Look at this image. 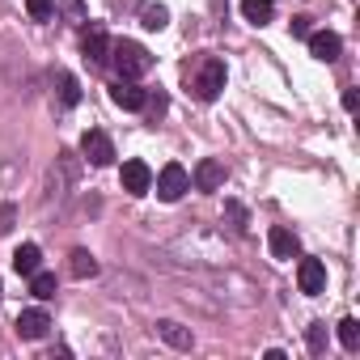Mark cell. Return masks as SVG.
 Returning <instances> with one entry per match:
<instances>
[{"instance_id": "12", "label": "cell", "mask_w": 360, "mask_h": 360, "mask_svg": "<svg viewBox=\"0 0 360 360\" xmlns=\"http://www.w3.org/2000/svg\"><path fill=\"white\" fill-rule=\"evenodd\" d=\"M267 246H271V259H297V250H301L297 233L284 229V225H276V229L267 233Z\"/></svg>"}, {"instance_id": "3", "label": "cell", "mask_w": 360, "mask_h": 360, "mask_svg": "<svg viewBox=\"0 0 360 360\" xmlns=\"http://www.w3.org/2000/svg\"><path fill=\"white\" fill-rule=\"evenodd\" d=\"M157 183V200H165V204H178L187 191H191V174L178 165V161H169V165H161V174L153 178Z\"/></svg>"}, {"instance_id": "10", "label": "cell", "mask_w": 360, "mask_h": 360, "mask_svg": "<svg viewBox=\"0 0 360 360\" xmlns=\"http://www.w3.org/2000/svg\"><path fill=\"white\" fill-rule=\"evenodd\" d=\"M110 102H115V106H123V110H144V106H148V94H144L136 81L119 77V81L110 85Z\"/></svg>"}, {"instance_id": "13", "label": "cell", "mask_w": 360, "mask_h": 360, "mask_svg": "<svg viewBox=\"0 0 360 360\" xmlns=\"http://www.w3.org/2000/svg\"><path fill=\"white\" fill-rule=\"evenodd\" d=\"M39 267H43V250H39L34 242H22V246L13 250V271H18V276H34Z\"/></svg>"}, {"instance_id": "15", "label": "cell", "mask_w": 360, "mask_h": 360, "mask_svg": "<svg viewBox=\"0 0 360 360\" xmlns=\"http://www.w3.org/2000/svg\"><path fill=\"white\" fill-rule=\"evenodd\" d=\"M271 13H276L271 0H242V18H246L250 26H267V22H271Z\"/></svg>"}, {"instance_id": "16", "label": "cell", "mask_w": 360, "mask_h": 360, "mask_svg": "<svg viewBox=\"0 0 360 360\" xmlns=\"http://www.w3.org/2000/svg\"><path fill=\"white\" fill-rule=\"evenodd\" d=\"M68 271H72L77 280H89V276H98V259H94L89 250H72V255H68Z\"/></svg>"}, {"instance_id": "21", "label": "cell", "mask_w": 360, "mask_h": 360, "mask_svg": "<svg viewBox=\"0 0 360 360\" xmlns=\"http://www.w3.org/2000/svg\"><path fill=\"white\" fill-rule=\"evenodd\" d=\"M339 343H343L347 352L360 347V322H356V318H343V322H339Z\"/></svg>"}, {"instance_id": "2", "label": "cell", "mask_w": 360, "mask_h": 360, "mask_svg": "<svg viewBox=\"0 0 360 360\" xmlns=\"http://www.w3.org/2000/svg\"><path fill=\"white\" fill-rule=\"evenodd\" d=\"M110 60H115L119 77H127V81H136V77L153 72V56H148L140 43H131V39H119V43H110Z\"/></svg>"}, {"instance_id": "28", "label": "cell", "mask_w": 360, "mask_h": 360, "mask_svg": "<svg viewBox=\"0 0 360 360\" xmlns=\"http://www.w3.org/2000/svg\"><path fill=\"white\" fill-rule=\"evenodd\" d=\"M0 297H5V288H0Z\"/></svg>"}, {"instance_id": "8", "label": "cell", "mask_w": 360, "mask_h": 360, "mask_svg": "<svg viewBox=\"0 0 360 360\" xmlns=\"http://www.w3.org/2000/svg\"><path fill=\"white\" fill-rule=\"evenodd\" d=\"M195 187L200 191H221L225 187V178H229V169H225V161H217V157H204L200 165H195Z\"/></svg>"}, {"instance_id": "14", "label": "cell", "mask_w": 360, "mask_h": 360, "mask_svg": "<svg viewBox=\"0 0 360 360\" xmlns=\"http://www.w3.org/2000/svg\"><path fill=\"white\" fill-rule=\"evenodd\" d=\"M157 335H161L169 347H178V352H191V343H195L191 330H187V326H178V322H157Z\"/></svg>"}, {"instance_id": "26", "label": "cell", "mask_w": 360, "mask_h": 360, "mask_svg": "<svg viewBox=\"0 0 360 360\" xmlns=\"http://www.w3.org/2000/svg\"><path fill=\"white\" fill-rule=\"evenodd\" d=\"M288 30H292V39H309V30H314V26H309V18H292V22H288Z\"/></svg>"}, {"instance_id": "27", "label": "cell", "mask_w": 360, "mask_h": 360, "mask_svg": "<svg viewBox=\"0 0 360 360\" xmlns=\"http://www.w3.org/2000/svg\"><path fill=\"white\" fill-rule=\"evenodd\" d=\"M360 106V98H356V89H343V110H356Z\"/></svg>"}, {"instance_id": "18", "label": "cell", "mask_w": 360, "mask_h": 360, "mask_svg": "<svg viewBox=\"0 0 360 360\" xmlns=\"http://www.w3.org/2000/svg\"><path fill=\"white\" fill-rule=\"evenodd\" d=\"M140 26H144V30H165V26H169V9H165V5H148V9L140 13Z\"/></svg>"}, {"instance_id": "7", "label": "cell", "mask_w": 360, "mask_h": 360, "mask_svg": "<svg viewBox=\"0 0 360 360\" xmlns=\"http://www.w3.org/2000/svg\"><path fill=\"white\" fill-rule=\"evenodd\" d=\"M297 284H301L305 297L326 292V267H322V259H301L297 263Z\"/></svg>"}, {"instance_id": "9", "label": "cell", "mask_w": 360, "mask_h": 360, "mask_svg": "<svg viewBox=\"0 0 360 360\" xmlns=\"http://www.w3.org/2000/svg\"><path fill=\"white\" fill-rule=\"evenodd\" d=\"M339 51H343V39H339L335 30H309V56H314V60L335 64Z\"/></svg>"}, {"instance_id": "17", "label": "cell", "mask_w": 360, "mask_h": 360, "mask_svg": "<svg viewBox=\"0 0 360 360\" xmlns=\"http://www.w3.org/2000/svg\"><path fill=\"white\" fill-rule=\"evenodd\" d=\"M26 280H30V292H34L39 301H51V297H56V288H60V284H56V276H51V271H43V267H39L34 276H26Z\"/></svg>"}, {"instance_id": "4", "label": "cell", "mask_w": 360, "mask_h": 360, "mask_svg": "<svg viewBox=\"0 0 360 360\" xmlns=\"http://www.w3.org/2000/svg\"><path fill=\"white\" fill-rule=\"evenodd\" d=\"M81 153H85L89 165H110V161H115V144H110V136H106L102 127H89V131L81 136Z\"/></svg>"}, {"instance_id": "20", "label": "cell", "mask_w": 360, "mask_h": 360, "mask_svg": "<svg viewBox=\"0 0 360 360\" xmlns=\"http://www.w3.org/2000/svg\"><path fill=\"white\" fill-rule=\"evenodd\" d=\"M60 102H64V106H77V102H81V85H77L72 72H60Z\"/></svg>"}, {"instance_id": "1", "label": "cell", "mask_w": 360, "mask_h": 360, "mask_svg": "<svg viewBox=\"0 0 360 360\" xmlns=\"http://www.w3.org/2000/svg\"><path fill=\"white\" fill-rule=\"evenodd\" d=\"M187 85H191V94H195L200 102H217L221 89H225V60H217V56L200 60L195 72L187 68Z\"/></svg>"}, {"instance_id": "24", "label": "cell", "mask_w": 360, "mask_h": 360, "mask_svg": "<svg viewBox=\"0 0 360 360\" xmlns=\"http://www.w3.org/2000/svg\"><path fill=\"white\" fill-rule=\"evenodd\" d=\"M60 9H64L68 22H85V5H81V0H60Z\"/></svg>"}, {"instance_id": "6", "label": "cell", "mask_w": 360, "mask_h": 360, "mask_svg": "<svg viewBox=\"0 0 360 360\" xmlns=\"http://www.w3.org/2000/svg\"><path fill=\"white\" fill-rule=\"evenodd\" d=\"M81 51H85L89 64H110V34H106L102 26H85V34H81Z\"/></svg>"}, {"instance_id": "23", "label": "cell", "mask_w": 360, "mask_h": 360, "mask_svg": "<svg viewBox=\"0 0 360 360\" xmlns=\"http://www.w3.org/2000/svg\"><path fill=\"white\" fill-rule=\"evenodd\" d=\"M305 339H309V352H322V347H326V326H322V322H309Z\"/></svg>"}, {"instance_id": "11", "label": "cell", "mask_w": 360, "mask_h": 360, "mask_svg": "<svg viewBox=\"0 0 360 360\" xmlns=\"http://www.w3.org/2000/svg\"><path fill=\"white\" fill-rule=\"evenodd\" d=\"M13 330H18L22 339H43V335L51 330V318H47V309H22L18 322H13Z\"/></svg>"}, {"instance_id": "22", "label": "cell", "mask_w": 360, "mask_h": 360, "mask_svg": "<svg viewBox=\"0 0 360 360\" xmlns=\"http://www.w3.org/2000/svg\"><path fill=\"white\" fill-rule=\"evenodd\" d=\"M26 13H30L34 22H47V18L56 13V0H26Z\"/></svg>"}, {"instance_id": "5", "label": "cell", "mask_w": 360, "mask_h": 360, "mask_svg": "<svg viewBox=\"0 0 360 360\" xmlns=\"http://www.w3.org/2000/svg\"><path fill=\"white\" fill-rule=\"evenodd\" d=\"M119 178H123V191H127V195H148V191H153V169H148L140 157L123 161V174H119Z\"/></svg>"}, {"instance_id": "19", "label": "cell", "mask_w": 360, "mask_h": 360, "mask_svg": "<svg viewBox=\"0 0 360 360\" xmlns=\"http://www.w3.org/2000/svg\"><path fill=\"white\" fill-rule=\"evenodd\" d=\"M225 217H229V229H233V233H246V229H250V212H246L238 200H225Z\"/></svg>"}, {"instance_id": "25", "label": "cell", "mask_w": 360, "mask_h": 360, "mask_svg": "<svg viewBox=\"0 0 360 360\" xmlns=\"http://www.w3.org/2000/svg\"><path fill=\"white\" fill-rule=\"evenodd\" d=\"M13 221H18L13 204H0V233H9V229H13Z\"/></svg>"}]
</instances>
